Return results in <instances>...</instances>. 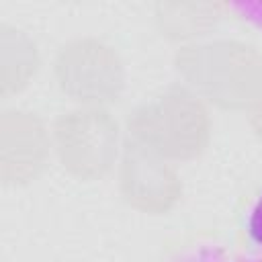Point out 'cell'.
<instances>
[{"label":"cell","instance_id":"5b68a950","mask_svg":"<svg viewBox=\"0 0 262 262\" xmlns=\"http://www.w3.org/2000/svg\"><path fill=\"white\" fill-rule=\"evenodd\" d=\"M229 10L244 14V16H239L244 23L262 31V4H239V6H229Z\"/></svg>","mask_w":262,"mask_h":262},{"label":"cell","instance_id":"277c9868","mask_svg":"<svg viewBox=\"0 0 262 262\" xmlns=\"http://www.w3.org/2000/svg\"><path fill=\"white\" fill-rule=\"evenodd\" d=\"M244 235L248 246L262 250V188L252 196L244 213Z\"/></svg>","mask_w":262,"mask_h":262},{"label":"cell","instance_id":"7a4b0ae2","mask_svg":"<svg viewBox=\"0 0 262 262\" xmlns=\"http://www.w3.org/2000/svg\"><path fill=\"white\" fill-rule=\"evenodd\" d=\"M121 190L129 205L162 213L178 201L180 180L166 158L129 137L121 160Z\"/></svg>","mask_w":262,"mask_h":262},{"label":"cell","instance_id":"6da1fadb","mask_svg":"<svg viewBox=\"0 0 262 262\" xmlns=\"http://www.w3.org/2000/svg\"><path fill=\"white\" fill-rule=\"evenodd\" d=\"M129 133L131 139L166 160H188L207 145L209 117L201 100L188 90L170 88L133 113Z\"/></svg>","mask_w":262,"mask_h":262},{"label":"cell","instance_id":"52a82bcc","mask_svg":"<svg viewBox=\"0 0 262 262\" xmlns=\"http://www.w3.org/2000/svg\"><path fill=\"white\" fill-rule=\"evenodd\" d=\"M252 125L262 135V92L258 94V98L252 104Z\"/></svg>","mask_w":262,"mask_h":262},{"label":"cell","instance_id":"3957f363","mask_svg":"<svg viewBox=\"0 0 262 262\" xmlns=\"http://www.w3.org/2000/svg\"><path fill=\"white\" fill-rule=\"evenodd\" d=\"M235 246L213 229H192L170 239L156 262H233Z\"/></svg>","mask_w":262,"mask_h":262},{"label":"cell","instance_id":"8992f818","mask_svg":"<svg viewBox=\"0 0 262 262\" xmlns=\"http://www.w3.org/2000/svg\"><path fill=\"white\" fill-rule=\"evenodd\" d=\"M233 262H262V250H258L254 246H248V244L235 246Z\"/></svg>","mask_w":262,"mask_h":262}]
</instances>
